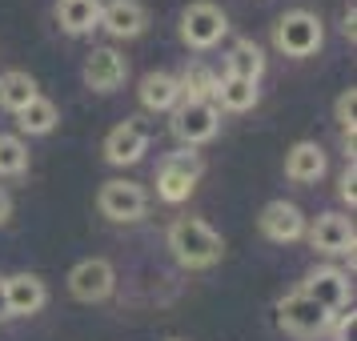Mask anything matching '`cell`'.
<instances>
[{"mask_svg":"<svg viewBox=\"0 0 357 341\" xmlns=\"http://www.w3.org/2000/svg\"><path fill=\"white\" fill-rule=\"evenodd\" d=\"M24 169H29V145L13 132H0V177H20Z\"/></svg>","mask_w":357,"mask_h":341,"instance_id":"603a6c76","label":"cell"},{"mask_svg":"<svg viewBox=\"0 0 357 341\" xmlns=\"http://www.w3.org/2000/svg\"><path fill=\"white\" fill-rule=\"evenodd\" d=\"M173 137H177L185 149H197L205 145V141H213L217 137V129H221V109L213 105V100H185L181 97V105L173 109Z\"/></svg>","mask_w":357,"mask_h":341,"instance_id":"277c9868","label":"cell"},{"mask_svg":"<svg viewBox=\"0 0 357 341\" xmlns=\"http://www.w3.org/2000/svg\"><path fill=\"white\" fill-rule=\"evenodd\" d=\"M277 325H281L289 338L313 341V338H321L325 329H329V313H325L317 301H309L301 289H293L289 297L277 301Z\"/></svg>","mask_w":357,"mask_h":341,"instance_id":"5b68a950","label":"cell"},{"mask_svg":"<svg viewBox=\"0 0 357 341\" xmlns=\"http://www.w3.org/2000/svg\"><path fill=\"white\" fill-rule=\"evenodd\" d=\"M141 105L149 113H169L181 105V81L173 73H149L141 81Z\"/></svg>","mask_w":357,"mask_h":341,"instance_id":"e0dca14e","label":"cell"},{"mask_svg":"<svg viewBox=\"0 0 357 341\" xmlns=\"http://www.w3.org/2000/svg\"><path fill=\"white\" fill-rule=\"evenodd\" d=\"M36 81L24 73V68H8L4 77H0V109H8V113H20L29 100H36Z\"/></svg>","mask_w":357,"mask_h":341,"instance_id":"d6986e66","label":"cell"},{"mask_svg":"<svg viewBox=\"0 0 357 341\" xmlns=\"http://www.w3.org/2000/svg\"><path fill=\"white\" fill-rule=\"evenodd\" d=\"M257 84L253 81H237V77H221L217 81V93H213V105H221L229 113H249L257 105Z\"/></svg>","mask_w":357,"mask_h":341,"instance_id":"ffe728a7","label":"cell"},{"mask_svg":"<svg viewBox=\"0 0 357 341\" xmlns=\"http://www.w3.org/2000/svg\"><path fill=\"white\" fill-rule=\"evenodd\" d=\"M97 205L109 221H137V217H145V209H149V193L137 181H105Z\"/></svg>","mask_w":357,"mask_h":341,"instance_id":"ba28073f","label":"cell"},{"mask_svg":"<svg viewBox=\"0 0 357 341\" xmlns=\"http://www.w3.org/2000/svg\"><path fill=\"white\" fill-rule=\"evenodd\" d=\"M354 20H357V13H354V8H349V13H345V20H341V33H345V36H349V40H354Z\"/></svg>","mask_w":357,"mask_h":341,"instance_id":"83f0119b","label":"cell"},{"mask_svg":"<svg viewBox=\"0 0 357 341\" xmlns=\"http://www.w3.org/2000/svg\"><path fill=\"white\" fill-rule=\"evenodd\" d=\"M8 217H13V201H8V193H4V189H0V225H4Z\"/></svg>","mask_w":357,"mask_h":341,"instance_id":"4316f807","label":"cell"},{"mask_svg":"<svg viewBox=\"0 0 357 341\" xmlns=\"http://www.w3.org/2000/svg\"><path fill=\"white\" fill-rule=\"evenodd\" d=\"M354 116H357V89H345L333 105V121H337V129L345 132V141L354 149Z\"/></svg>","mask_w":357,"mask_h":341,"instance_id":"d4e9b609","label":"cell"},{"mask_svg":"<svg viewBox=\"0 0 357 341\" xmlns=\"http://www.w3.org/2000/svg\"><path fill=\"white\" fill-rule=\"evenodd\" d=\"M321 173H325V149L317 141H297L285 153V177L289 181L313 185V181H321Z\"/></svg>","mask_w":357,"mask_h":341,"instance_id":"2e32d148","label":"cell"},{"mask_svg":"<svg viewBox=\"0 0 357 341\" xmlns=\"http://www.w3.org/2000/svg\"><path fill=\"white\" fill-rule=\"evenodd\" d=\"M169 249H173V257L185 269H213L221 261V253H225V241L201 217H177L169 225Z\"/></svg>","mask_w":357,"mask_h":341,"instance_id":"6da1fadb","label":"cell"},{"mask_svg":"<svg viewBox=\"0 0 357 341\" xmlns=\"http://www.w3.org/2000/svg\"><path fill=\"white\" fill-rule=\"evenodd\" d=\"M169 341H181V338H169Z\"/></svg>","mask_w":357,"mask_h":341,"instance_id":"f546056e","label":"cell"},{"mask_svg":"<svg viewBox=\"0 0 357 341\" xmlns=\"http://www.w3.org/2000/svg\"><path fill=\"white\" fill-rule=\"evenodd\" d=\"M177 81H181V97L185 100H213V93H217V77L205 65L185 68V77H177Z\"/></svg>","mask_w":357,"mask_h":341,"instance_id":"cb8c5ba5","label":"cell"},{"mask_svg":"<svg viewBox=\"0 0 357 341\" xmlns=\"http://www.w3.org/2000/svg\"><path fill=\"white\" fill-rule=\"evenodd\" d=\"M100 29L116 40H132V36L145 33L149 24V13L141 0H109V4H100Z\"/></svg>","mask_w":357,"mask_h":341,"instance_id":"7c38bea8","label":"cell"},{"mask_svg":"<svg viewBox=\"0 0 357 341\" xmlns=\"http://www.w3.org/2000/svg\"><path fill=\"white\" fill-rule=\"evenodd\" d=\"M337 185H341V189H337L341 201H349V205H354V201H357V169H354V161L345 165V173H341Z\"/></svg>","mask_w":357,"mask_h":341,"instance_id":"484cf974","label":"cell"},{"mask_svg":"<svg viewBox=\"0 0 357 341\" xmlns=\"http://www.w3.org/2000/svg\"><path fill=\"white\" fill-rule=\"evenodd\" d=\"M116 289V273L113 265L105 257H89L81 265H73V273H68V293L77 297V301H105V297H113Z\"/></svg>","mask_w":357,"mask_h":341,"instance_id":"52a82bcc","label":"cell"},{"mask_svg":"<svg viewBox=\"0 0 357 341\" xmlns=\"http://www.w3.org/2000/svg\"><path fill=\"white\" fill-rule=\"evenodd\" d=\"M225 33H229V17L225 8H217L213 0H193L181 13V40L189 49H213Z\"/></svg>","mask_w":357,"mask_h":341,"instance_id":"8992f818","label":"cell"},{"mask_svg":"<svg viewBox=\"0 0 357 341\" xmlns=\"http://www.w3.org/2000/svg\"><path fill=\"white\" fill-rule=\"evenodd\" d=\"M325 40V29L321 20L313 17V13H305V8H293V13H285V17L273 24V45L277 52H285V56H313V52L321 49Z\"/></svg>","mask_w":357,"mask_h":341,"instance_id":"3957f363","label":"cell"},{"mask_svg":"<svg viewBox=\"0 0 357 341\" xmlns=\"http://www.w3.org/2000/svg\"><path fill=\"white\" fill-rule=\"evenodd\" d=\"M56 121H61V113H56V105H52L49 97L29 100V105L17 113L20 132H29V137H45V132H52L56 129Z\"/></svg>","mask_w":357,"mask_h":341,"instance_id":"44dd1931","label":"cell"},{"mask_svg":"<svg viewBox=\"0 0 357 341\" xmlns=\"http://www.w3.org/2000/svg\"><path fill=\"white\" fill-rule=\"evenodd\" d=\"M305 233H309V245H313L317 253H329V257L354 253V225H349V217H341V213H321Z\"/></svg>","mask_w":357,"mask_h":341,"instance_id":"5bb4252c","label":"cell"},{"mask_svg":"<svg viewBox=\"0 0 357 341\" xmlns=\"http://www.w3.org/2000/svg\"><path fill=\"white\" fill-rule=\"evenodd\" d=\"M257 225H261V233L269 237V241H277V245H289V241H301L305 237V213L297 209L293 201H269L265 209H261V217H257Z\"/></svg>","mask_w":357,"mask_h":341,"instance_id":"30bf717a","label":"cell"},{"mask_svg":"<svg viewBox=\"0 0 357 341\" xmlns=\"http://www.w3.org/2000/svg\"><path fill=\"white\" fill-rule=\"evenodd\" d=\"M100 20V0H56V24L68 36L93 33Z\"/></svg>","mask_w":357,"mask_h":341,"instance_id":"ac0fdd59","label":"cell"},{"mask_svg":"<svg viewBox=\"0 0 357 341\" xmlns=\"http://www.w3.org/2000/svg\"><path fill=\"white\" fill-rule=\"evenodd\" d=\"M0 293H4V309L8 317H29V313H40L49 305V285L36 273H13L0 281Z\"/></svg>","mask_w":357,"mask_h":341,"instance_id":"9c48e42d","label":"cell"},{"mask_svg":"<svg viewBox=\"0 0 357 341\" xmlns=\"http://www.w3.org/2000/svg\"><path fill=\"white\" fill-rule=\"evenodd\" d=\"M149 149V129L145 121H125V125H116L109 137H105V161L109 165H137L145 157Z\"/></svg>","mask_w":357,"mask_h":341,"instance_id":"4fadbf2b","label":"cell"},{"mask_svg":"<svg viewBox=\"0 0 357 341\" xmlns=\"http://www.w3.org/2000/svg\"><path fill=\"white\" fill-rule=\"evenodd\" d=\"M309 301H317L325 313H337V309L349 305V277L341 273V269H313L305 277V285H301Z\"/></svg>","mask_w":357,"mask_h":341,"instance_id":"9a60e30c","label":"cell"},{"mask_svg":"<svg viewBox=\"0 0 357 341\" xmlns=\"http://www.w3.org/2000/svg\"><path fill=\"white\" fill-rule=\"evenodd\" d=\"M261 73H265V52H261V45H253V40H237L233 52H229V73L225 77H237V81H253L257 84Z\"/></svg>","mask_w":357,"mask_h":341,"instance_id":"7402d4cb","label":"cell"},{"mask_svg":"<svg viewBox=\"0 0 357 341\" xmlns=\"http://www.w3.org/2000/svg\"><path fill=\"white\" fill-rule=\"evenodd\" d=\"M205 173V161H201V153L193 149H181V153H169L157 169V197H161L165 205H181V201H189V193L197 189V181Z\"/></svg>","mask_w":357,"mask_h":341,"instance_id":"7a4b0ae2","label":"cell"},{"mask_svg":"<svg viewBox=\"0 0 357 341\" xmlns=\"http://www.w3.org/2000/svg\"><path fill=\"white\" fill-rule=\"evenodd\" d=\"M84 84L93 89V93H116L121 84H125V77H129V61L121 56L116 49H93L89 52V61H84Z\"/></svg>","mask_w":357,"mask_h":341,"instance_id":"8fae6325","label":"cell"},{"mask_svg":"<svg viewBox=\"0 0 357 341\" xmlns=\"http://www.w3.org/2000/svg\"><path fill=\"white\" fill-rule=\"evenodd\" d=\"M0 317H8V309H4V293H0Z\"/></svg>","mask_w":357,"mask_h":341,"instance_id":"f1b7e54d","label":"cell"}]
</instances>
